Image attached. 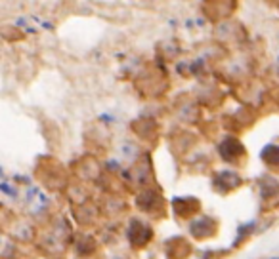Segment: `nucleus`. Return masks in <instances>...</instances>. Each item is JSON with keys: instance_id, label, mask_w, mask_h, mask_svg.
Returning a JSON list of instances; mask_svg holds the SVG:
<instances>
[{"instance_id": "1", "label": "nucleus", "mask_w": 279, "mask_h": 259, "mask_svg": "<svg viewBox=\"0 0 279 259\" xmlns=\"http://www.w3.org/2000/svg\"><path fill=\"white\" fill-rule=\"evenodd\" d=\"M206 4H212V8L216 6V12L210 15V19H222V17H228V15L234 12L235 2L234 0H205Z\"/></svg>"}]
</instances>
